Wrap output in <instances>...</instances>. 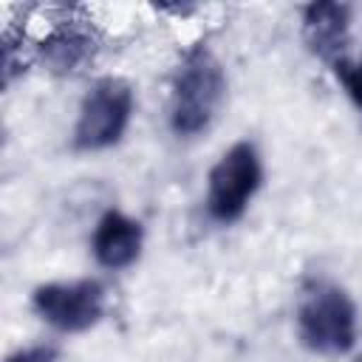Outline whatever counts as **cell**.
Instances as JSON below:
<instances>
[{
  "label": "cell",
  "instance_id": "1",
  "mask_svg": "<svg viewBox=\"0 0 362 362\" xmlns=\"http://www.w3.org/2000/svg\"><path fill=\"white\" fill-rule=\"evenodd\" d=\"M226 76L215 54L204 45L192 48L173 79L170 93V124L178 136H195L206 130L223 102Z\"/></svg>",
  "mask_w": 362,
  "mask_h": 362
},
{
  "label": "cell",
  "instance_id": "2",
  "mask_svg": "<svg viewBox=\"0 0 362 362\" xmlns=\"http://www.w3.org/2000/svg\"><path fill=\"white\" fill-rule=\"evenodd\" d=\"M297 334L314 354H345L356 342V305L331 280H311L297 305Z\"/></svg>",
  "mask_w": 362,
  "mask_h": 362
},
{
  "label": "cell",
  "instance_id": "3",
  "mask_svg": "<svg viewBox=\"0 0 362 362\" xmlns=\"http://www.w3.org/2000/svg\"><path fill=\"white\" fill-rule=\"evenodd\" d=\"M133 116V88L119 76L99 79L82 99L74 147L76 150H105L116 144Z\"/></svg>",
  "mask_w": 362,
  "mask_h": 362
},
{
  "label": "cell",
  "instance_id": "4",
  "mask_svg": "<svg viewBox=\"0 0 362 362\" xmlns=\"http://www.w3.org/2000/svg\"><path fill=\"white\" fill-rule=\"evenodd\" d=\"M260 178H263V167L255 144L252 141L232 144L209 170V184H206L209 215L221 223L238 221L246 212L249 201L255 198Z\"/></svg>",
  "mask_w": 362,
  "mask_h": 362
},
{
  "label": "cell",
  "instance_id": "5",
  "mask_svg": "<svg viewBox=\"0 0 362 362\" xmlns=\"http://www.w3.org/2000/svg\"><path fill=\"white\" fill-rule=\"evenodd\" d=\"M34 311L65 334H79L93 328L105 314V288L99 280H71L45 283L34 288Z\"/></svg>",
  "mask_w": 362,
  "mask_h": 362
},
{
  "label": "cell",
  "instance_id": "6",
  "mask_svg": "<svg viewBox=\"0 0 362 362\" xmlns=\"http://www.w3.org/2000/svg\"><path fill=\"white\" fill-rule=\"evenodd\" d=\"M141 223L124 212H105L93 232V255L105 269H127L141 255Z\"/></svg>",
  "mask_w": 362,
  "mask_h": 362
},
{
  "label": "cell",
  "instance_id": "7",
  "mask_svg": "<svg viewBox=\"0 0 362 362\" xmlns=\"http://www.w3.org/2000/svg\"><path fill=\"white\" fill-rule=\"evenodd\" d=\"M351 11L345 3H311L303 14V34L308 48L339 65L342 51L348 45V28H351Z\"/></svg>",
  "mask_w": 362,
  "mask_h": 362
},
{
  "label": "cell",
  "instance_id": "8",
  "mask_svg": "<svg viewBox=\"0 0 362 362\" xmlns=\"http://www.w3.org/2000/svg\"><path fill=\"white\" fill-rule=\"evenodd\" d=\"M90 51H93V42L79 28H59L42 42V57L59 74L76 71V65H82L90 57Z\"/></svg>",
  "mask_w": 362,
  "mask_h": 362
},
{
  "label": "cell",
  "instance_id": "9",
  "mask_svg": "<svg viewBox=\"0 0 362 362\" xmlns=\"http://www.w3.org/2000/svg\"><path fill=\"white\" fill-rule=\"evenodd\" d=\"M337 74L342 76V82H345L348 93L354 96V102L362 107V62L354 65V68H348V65L342 62V65H337Z\"/></svg>",
  "mask_w": 362,
  "mask_h": 362
},
{
  "label": "cell",
  "instance_id": "10",
  "mask_svg": "<svg viewBox=\"0 0 362 362\" xmlns=\"http://www.w3.org/2000/svg\"><path fill=\"white\" fill-rule=\"evenodd\" d=\"M6 362H57V351L51 345H34L11 354Z\"/></svg>",
  "mask_w": 362,
  "mask_h": 362
},
{
  "label": "cell",
  "instance_id": "11",
  "mask_svg": "<svg viewBox=\"0 0 362 362\" xmlns=\"http://www.w3.org/2000/svg\"><path fill=\"white\" fill-rule=\"evenodd\" d=\"M356 362H362V356H359V359H356Z\"/></svg>",
  "mask_w": 362,
  "mask_h": 362
}]
</instances>
